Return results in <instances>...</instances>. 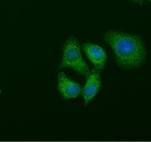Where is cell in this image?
I'll return each mask as SVG.
<instances>
[{"instance_id":"6da1fadb","label":"cell","mask_w":151,"mask_h":142,"mask_svg":"<svg viewBox=\"0 0 151 142\" xmlns=\"http://www.w3.org/2000/svg\"><path fill=\"white\" fill-rule=\"evenodd\" d=\"M104 39L113 50L117 64L123 68H137L146 61V49L139 36L109 30Z\"/></svg>"},{"instance_id":"7a4b0ae2","label":"cell","mask_w":151,"mask_h":142,"mask_svg":"<svg viewBox=\"0 0 151 142\" xmlns=\"http://www.w3.org/2000/svg\"><path fill=\"white\" fill-rule=\"evenodd\" d=\"M70 67L82 75H89L90 70L81 54L79 44L76 38H68L63 48V59L59 69Z\"/></svg>"},{"instance_id":"3957f363","label":"cell","mask_w":151,"mask_h":142,"mask_svg":"<svg viewBox=\"0 0 151 142\" xmlns=\"http://www.w3.org/2000/svg\"><path fill=\"white\" fill-rule=\"evenodd\" d=\"M87 80L85 87L82 88V95L85 100V105L89 104V102L93 99L101 87V80L100 76L99 70L97 68L90 71L87 75Z\"/></svg>"},{"instance_id":"277c9868","label":"cell","mask_w":151,"mask_h":142,"mask_svg":"<svg viewBox=\"0 0 151 142\" xmlns=\"http://www.w3.org/2000/svg\"><path fill=\"white\" fill-rule=\"evenodd\" d=\"M58 89L66 100L77 98L82 91L81 85L68 79L63 72L58 75Z\"/></svg>"},{"instance_id":"5b68a950","label":"cell","mask_w":151,"mask_h":142,"mask_svg":"<svg viewBox=\"0 0 151 142\" xmlns=\"http://www.w3.org/2000/svg\"><path fill=\"white\" fill-rule=\"evenodd\" d=\"M86 57L93 63L97 70H103L107 60L106 52L101 46L92 43H86L82 45Z\"/></svg>"},{"instance_id":"8992f818","label":"cell","mask_w":151,"mask_h":142,"mask_svg":"<svg viewBox=\"0 0 151 142\" xmlns=\"http://www.w3.org/2000/svg\"><path fill=\"white\" fill-rule=\"evenodd\" d=\"M132 1L134 2V3H138L139 5H141V4H142V3H143V0H132Z\"/></svg>"},{"instance_id":"52a82bcc","label":"cell","mask_w":151,"mask_h":142,"mask_svg":"<svg viewBox=\"0 0 151 142\" xmlns=\"http://www.w3.org/2000/svg\"><path fill=\"white\" fill-rule=\"evenodd\" d=\"M149 1H150V2H151V0H149Z\"/></svg>"},{"instance_id":"ba28073f","label":"cell","mask_w":151,"mask_h":142,"mask_svg":"<svg viewBox=\"0 0 151 142\" xmlns=\"http://www.w3.org/2000/svg\"><path fill=\"white\" fill-rule=\"evenodd\" d=\"M0 93H1V91H0Z\"/></svg>"}]
</instances>
